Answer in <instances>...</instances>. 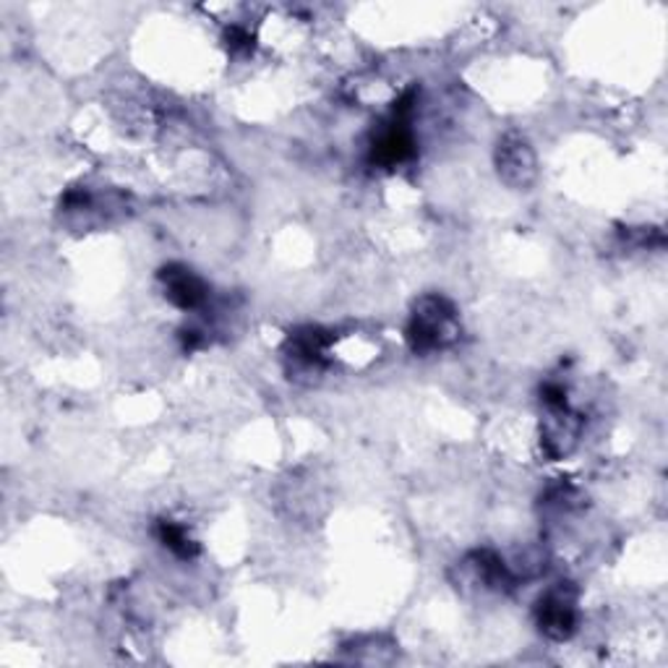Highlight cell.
<instances>
[{
  "label": "cell",
  "mask_w": 668,
  "mask_h": 668,
  "mask_svg": "<svg viewBox=\"0 0 668 668\" xmlns=\"http://www.w3.org/2000/svg\"><path fill=\"white\" fill-rule=\"evenodd\" d=\"M577 593L569 582H559L538 603V627L551 640H569L577 625Z\"/></svg>",
  "instance_id": "obj_2"
},
{
  "label": "cell",
  "mask_w": 668,
  "mask_h": 668,
  "mask_svg": "<svg viewBox=\"0 0 668 668\" xmlns=\"http://www.w3.org/2000/svg\"><path fill=\"white\" fill-rule=\"evenodd\" d=\"M533 155H530L528 144L522 139H507L499 147V170L504 173V178L514 186H525L533 178Z\"/></svg>",
  "instance_id": "obj_4"
},
{
  "label": "cell",
  "mask_w": 668,
  "mask_h": 668,
  "mask_svg": "<svg viewBox=\"0 0 668 668\" xmlns=\"http://www.w3.org/2000/svg\"><path fill=\"white\" fill-rule=\"evenodd\" d=\"M458 334L454 326V308L444 298L429 295L418 303L413 318L407 324V343L415 353H434L450 345Z\"/></svg>",
  "instance_id": "obj_1"
},
{
  "label": "cell",
  "mask_w": 668,
  "mask_h": 668,
  "mask_svg": "<svg viewBox=\"0 0 668 668\" xmlns=\"http://www.w3.org/2000/svg\"><path fill=\"white\" fill-rule=\"evenodd\" d=\"M157 538H159V543H163L167 551H173L180 559L196 557L194 538L188 536V530L184 525H178V522H173V520H163V522H159V525H157Z\"/></svg>",
  "instance_id": "obj_5"
},
{
  "label": "cell",
  "mask_w": 668,
  "mask_h": 668,
  "mask_svg": "<svg viewBox=\"0 0 668 668\" xmlns=\"http://www.w3.org/2000/svg\"><path fill=\"white\" fill-rule=\"evenodd\" d=\"M159 279H163L165 285V298L170 301L173 306L194 311L204 306V301H207V285H204V279L196 277L191 269L170 264V267L159 272Z\"/></svg>",
  "instance_id": "obj_3"
}]
</instances>
